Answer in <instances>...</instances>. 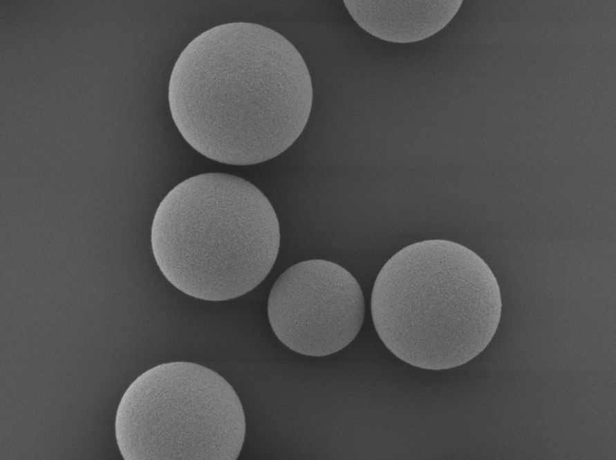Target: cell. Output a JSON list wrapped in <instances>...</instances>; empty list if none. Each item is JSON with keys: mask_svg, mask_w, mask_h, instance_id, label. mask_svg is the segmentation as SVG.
Masks as SVG:
<instances>
[{"mask_svg": "<svg viewBox=\"0 0 616 460\" xmlns=\"http://www.w3.org/2000/svg\"><path fill=\"white\" fill-rule=\"evenodd\" d=\"M156 262L184 294L225 301L257 287L280 245L276 212L254 184L207 173L174 186L159 204L151 228Z\"/></svg>", "mask_w": 616, "mask_h": 460, "instance_id": "3957f363", "label": "cell"}, {"mask_svg": "<svg viewBox=\"0 0 616 460\" xmlns=\"http://www.w3.org/2000/svg\"><path fill=\"white\" fill-rule=\"evenodd\" d=\"M497 280L475 252L457 242L408 245L382 267L371 294V315L384 345L414 367L454 368L492 339L501 314Z\"/></svg>", "mask_w": 616, "mask_h": 460, "instance_id": "7a4b0ae2", "label": "cell"}, {"mask_svg": "<svg viewBox=\"0 0 616 460\" xmlns=\"http://www.w3.org/2000/svg\"><path fill=\"white\" fill-rule=\"evenodd\" d=\"M362 289L337 263L313 259L286 269L274 283L268 315L278 339L297 353L325 356L357 335L364 318Z\"/></svg>", "mask_w": 616, "mask_h": 460, "instance_id": "5b68a950", "label": "cell"}, {"mask_svg": "<svg viewBox=\"0 0 616 460\" xmlns=\"http://www.w3.org/2000/svg\"><path fill=\"white\" fill-rule=\"evenodd\" d=\"M462 1L344 0L355 21L382 40L413 43L444 28L455 16Z\"/></svg>", "mask_w": 616, "mask_h": 460, "instance_id": "8992f818", "label": "cell"}, {"mask_svg": "<svg viewBox=\"0 0 616 460\" xmlns=\"http://www.w3.org/2000/svg\"><path fill=\"white\" fill-rule=\"evenodd\" d=\"M116 430L125 459L235 460L245 419L223 376L177 361L157 365L133 382L120 403Z\"/></svg>", "mask_w": 616, "mask_h": 460, "instance_id": "277c9868", "label": "cell"}, {"mask_svg": "<svg viewBox=\"0 0 616 460\" xmlns=\"http://www.w3.org/2000/svg\"><path fill=\"white\" fill-rule=\"evenodd\" d=\"M168 97L172 119L194 149L243 166L274 158L296 141L310 116L312 88L303 57L283 36L234 22L186 46Z\"/></svg>", "mask_w": 616, "mask_h": 460, "instance_id": "6da1fadb", "label": "cell"}]
</instances>
